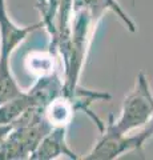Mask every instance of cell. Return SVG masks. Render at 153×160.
<instances>
[{
  "label": "cell",
  "mask_w": 153,
  "mask_h": 160,
  "mask_svg": "<svg viewBox=\"0 0 153 160\" xmlns=\"http://www.w3.org/2000/svg\"><path fill=\"white\" fill-rule=\"evenodd\" d=\"M100 132V138L96 140V143L93 144L89 151L80 159L115 160L129 152L141 151L146 140L153 136V122L139 131L122 133L116 131L108 120L107 123H104V127Z\"/></svg>",
  "instance_id": "cell-4"
},
{
  "label": "cell",
  "mask_w": 153,
  "mask_h": 160,
  "mask_svg": "<svg viewBox=\"0 0 153 160\" xmlns=\"http://www.w3.org/2000/svg\"><path fill=\"white\" fill-rule=\"evenodd\" d=\"M55 62H56V55L52 51L48 52L33 51L27 55L26 68L29 75H33L37 79L56 72L57 69L55 67Z\"/></svg>",
  "instance_id": "cell-9"
},
{
  "label": "cell",
  "mask_w": 153,
  "mask_h": 160,
  "mask_svg": "<svg viewBox=\"0 0 153 160\" xmlns=\"http://www.w3.org/2000/svg\"><path fill=\"white\" fill-rule=\"evenodd\" d=\"M60 158L80 159V156L71 149L67 142V127H52L44 135L29 159L55 160Z\"/></svg>",
  "instance_id": "cell-6"
},
{
  "label": "cell",
  "mask_w": 153,
  "mask_h": 160,
  "mask_svg": "<svg viewBox=\"0 0 153 160\" xmlns=\"http://www.w3.org/2000/svg\"><path fill=\"white\" fill-rule=\"evenodd\" d=\"M40 27V22L31 26H17L8 15L7 2L0 0V55L11 58L13 51L28 38V35Z\"/></svg>",
  "instance_id": "cell-5"
},
{
  "label": "cell",
  "mask_w": 153,
  "mask_h": 160,
  "mask_svg": "<svg viewBox=\"0 0 153 160\" xmlns=\"http://www.w3.org/2000/svg\"><path fill=\"white\" fill-rule=\"evenodd\" d=\"M76 109L79 108L75 100L61 93L47 104L44 108V116L52 127H68Z\"/></svg>",
  "instance_id": "cell-7"
},
{
  "label": "cell",
  "mask_w": 153,
  "mask_h": 160,
  "mask_svg": "<svg viewBox=\"0 0 153 160\" xmlns=\"http://www.w3.org/2000/svg\"><path fill=\"white\" fill-rule=\"evenodd\" d=\"M12 128H13V123L12 124H0V151L6 146Z\"/></svg>",
  "instance_id": "cell-10"
},
{
  "label": "cell",
  "mask_w": 153,
  "mask_h": 160,
  "mask_svg": "<svg viewBox=\"0 0 153 160\" xmlns=\"http://www.w3.org/2000/svg\"><path fill=\"white\" fill-rule=\"evenodd\" d=\"M37 8L41 27L49 36V51L60 58L64 66L71 46L73 0H39Z\"/></svg>",
  "instance_id": "cell-3"
},
{
  "label": "cell",
  "mask_w": 153,
  "mask_h": 160,
  "mask_svg": "<svg viewBox=\"0 0 153 160\" xmlns=\"http://www.w3.org/2000/svg\"><path fill=\"white\" fill-rule=\"evenodd\" d=\"M112 127L118 132L131 133L153 122V91L146 75L140 71L135 86L122 100L118 118L109 116Z\"/></svg>",
  "instance_id": "cell-2"
},
{
  "label": "cell",
  "mask_w": 153,
  "mask_h": 160,
  "mask_svg": "<svg viewBox=\"0 0 153 160\" xmlns=\"http://www.w3.org/2000/svg\"><path fill=\"white\" fill-rule=\"evenodd\" d=\"M51 128L52 126L44 116L43 108H28L13 123L6 146L0 151V159H29L40 140Z\"/></svg>",
  "instance_id": "cell-1"
},
{
  "label": "cell",
  "mask_w": 153,
  "mask_h": 160,
  "mask_svg": "<svg viewBox=\"0 0 153 160\" xmlns=\"http://www.w3.org/2000/svg\"><path fill=\"white\" fill-rule=\"evenodd\" d=\"M24 89L17 84L11 69V58L0 55V104L22 95Z\"/></svg>",
  "instance_id": "cell-8"
}]
</instances>
